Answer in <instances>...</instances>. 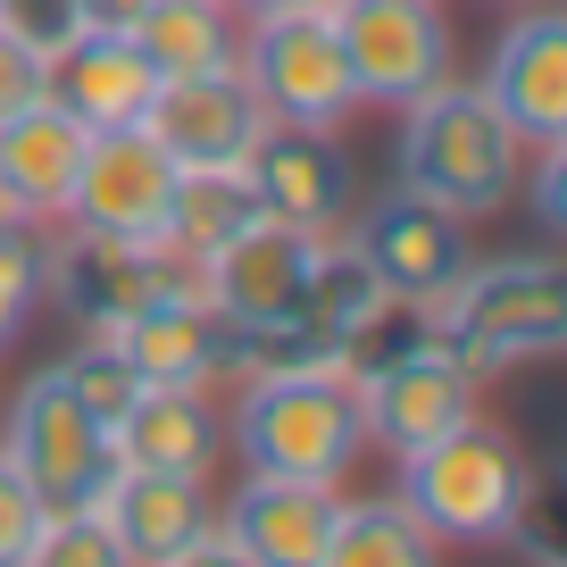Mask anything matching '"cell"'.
I'll return each mask as SVG.
<instances>
[{
	"label": "cell",
	"mask_w": 567,
	"mask_h": 567,
	"mask_svg": "<svg viewBox=\"0 0 567 567\" xmlns=\"http://www.w3.org/2000/svg\"><path fill=\"white\" fill-rule=\"evenodd\" d=\"M392 184L434 200V209H451L460 226H476V217H493V209L517 200V184H526V142L509 134V117H501L476 84L451 75L443 92H425V101L401 109Z\"/></svg>",
	"instance_id": "cell-1"
},
{
	"label": "cell",
	"mask_w": 567,
	"mask_h": 567,
	"mask_svg": "<svg viewBox=\"0 0 567 567\" xmlns=\"http://www.w3.org/2000/svg\"><path fill=\"white\" fill-rule=\"evenodd\" d=\"M226 443L243 451L250 476H292V484H342L368 451L351 368H284L234 384Z\"/></svg>",
	"instance_id": "cell-2"
},
{
	"label": "cell",
	"mask_w": 567,
	"mask_h": 567,
	"mask_svg": "<svg viewBox=\"0 0 567 567\" xmlns=\"http://www.w3.org/2000/svg\"><path fill=\"white\" fill-rule=\"evenodd\" d=\"M409 517L434 543H517L534 509V467L501 425L467 417L434 434L425 451H401V484H392Z\"/></svg>",
	"instance_id": "cell-3"
},
{
	"label": "cell",
	"mask_w": 567,
	"mask_h": 567,
	"mask_svg": "<svg viewBox=\"0 0 567 567\" xmlns=\"http://www.w3.org/2000/svg\"><path fill=\"white\" fill-rule=\"evenodd\" d=\"M434 334L460 351V368L476 375H509L534 359L567 351V267L543 250H517V259H467V276L434 301Z\"/></svg>",
	"instance_id": "cell-4"
},
{
	"label": "cell",
	"mask_w": 567,
	"mask_h": 567,
	"mask_svg": "<svg viewBox=\"0 0 567 567\" xmlns=\"http://www.w3.org/2000/svg\"><path fill=\"white\" fill-rule=\"evenodd\" d=\"M234 68H243L250 101H259L267 125H292V134H342L359 117V84L351 59H342L334 9H267V18H243V42H234Z\"/></svg>",
	"instance_id": "cell-5"
},
{
	"label": "cell",
	"mask_w": 567,
	"mask_h": 567,
	"mask_svg": "<svg viewBox=\"0 0 567 567\" xmlns=\"http://www.w3.org/2000/svg\"><path fill=\"white\" fill-rule=\"evenodd\" d=\"M351 392H359V425H368V443H384L392 460L401 451H425L434 434L476 417V375L460 368L434 326H417L409 342H375L368 359H351Z\"/></svg>",
	"instance_id": "cell-6"
},
{
	"label": "cell",
	"mask_w": 567,
	"mask_h": 567,
	"mask_svg": "<svg viewBox=\"0 0 567 567\" xmlns=\"http://www.w3.org/2000/svg\"><path fill=\"white\" fill-rule=\"evenodd\" d=\"M0 460L34 484L42 509H92L109 484V425L59 384V368H34L9 401V425H0Z\"/></svg>",
	"instance_id": "cell-7"
},
{
	"label": "cell",
	"mask_w": 567,
	"mask_h": 567,
	"mask_svg": "<svg viewBox=\"0 0 567 567\" xmlns=\"http://www.w3.org/2000/svg\"><path fill=\"white\" fill-rule=\"evenodd\" d=\"M326 9H334L359 109H409L460 75V42L434 0H326Z\"/></svg>",
	"instance_id": "cell-8"
},
{
	"label": "cell",
	"mask_w": 567,
	"mask_h": 567,
	"mask_svg": "<svg viewBox=\"0 0 567 567\" xmlns=\"http://www.w3.org/2000/svg\"><path fill=\"white\" fill-rule=\"evenodd\" d=\"M176 176H184V167L167 159L142 125L92 134L59 226H68V234H92V243H159L167 200H176Z\"/></svg>",
	"instance_id": "cell-9"
},
{
	"label": "cell",
	"mask_w": 567,
	"mask_h": 567,
	"mask_svg": "<svg viewBox=\"0 0 567 567\" xmlns=\"http://www.w3.org/2000/svg\"><path fill=\"white\" fill-rule=\"evenodd\" d=\"M342 234L359 243V259L384 276V292L409 309V318H434V301H443L451 284L467 276V259H476L460 217L434 209V200H417V193H401V184H392L368 217H351Z\"/></svg>",
	"instance_id": "cell-10"
},
{
	"label": "cell",
	"mask_w": 567,
	"mask_h": 567,
	"mask_svg": "<svg viewBox=\"0 0 567 567\" xmlns=\"http://www.w3.org/2000/svg\"><path fill=\"white\" fill-rule=\"evenodd\" d=\"M167 284H200V267L167 259L159 243H92V234H68L42 259V301L68 309L75 334H117L142 301H159Z\"/></svg>",
	"instance_id": "cell-11"
},
{
	"label": "cell",
	"mask_w": 567,
	"mask_h": 567,
	"mask_svg": "<svg viewBox=\"0 0 567 567\" xmlns=\"http://www.w3.org/2000/svg\"><path fill=\"white\" fill-rule=\"evenodd\" d=\"M309 259H318V234L284 226V217H250L226 250L200 259V301L234 326V334H259V326H292L309 292Z\"/></svg>",
	"instance_id": "cell-12"
},
{
	"label": "cell",
	"mask_w": 567,
	"mask_h": 567,
	"mask_svg": "<svg viewBox=\"0 0 567 567\" xmlns=\"http://www.w3.org/2000/svg\"><path fill=\"white\" fill-rule=\"evenodd\" d=\"M476 92L509 117V134L526 142V151L567 142V18L550 0H534V9H517V18L501 25Z\"/></svg>",
	"instance_id": "cell-13"
},
{
	"label": "cell",
	"mask_w": 567,
	"mask_h": 567,
	"mask_svg": "<svg viewBox=\"0 0 567 567\" xmlns=\"http://www.w3.org/2000/svg\"><path fill=\"white\" fill-rule=\"evenodd\" d=\"M109 342H117V359L134 368V384L217 392L234 375V326L200 301V284H167L159 301H142Z\"/></svg>",
	"instance_id": "cell-14"
},
{
	"label": "cell",
	"mask_w": 567,
	"mask_h": 567,
	"mask_svg": "<svg viewBox=\"0 0 567 567\" xmlns=\"http://www.w3.org/2000/svg\"><path fill=\"white\" fill-rule=\"evenodd\" d=\"M142 134L159 142L176 167H243L259 151L267 117L250 101L243 68H209V75H167L142 109Z\"/></svg>",
	"instance_id": "cell-15"
},
{
	"label": "cell",
	"mask_w": 567,
	"mask_h": 567,
	"mask_svg": "<svg viewBox=\"0 0 567 567\" xmlns=\"http://www.w3.org/2000/svg\"><path fill=\"white\" fill-rule=\"evenodd\" d=\"M243 184L250 200H259V217H284V226H301V234H342L351 226V159H342V142L334 134H292V125H267L259 151L243 159Z\"/></svg>",
	"instance_id": "cell-16"
},
{
	"label": "cell",
	"mask_w": 567,
	"mask_h": 567,
	"mask_svg": "<svg viewBox=\"0 0 567 567\" xmlns=\"http://www.w3.org/2000/svg\"><path fill=\"white\" fill-rule=\"evenodd\" d=\"M84 125L42 92V101L9 109L0 117V209L18 217V226L51 234L68 217V193H75V167H84Z\"/></svg>",
	"instance_id": "cell-17"
},
{
	"label": "cell",
	"mask_w": 567,
	"mask_h": 567,
	"mask_svg": "<svg viewBox=\"0 0 567 567\" xmlns=\"http://www.w3.org/2000/svg\"><path fill=\"white\" fill-rule=\"evenodd\" d=\"M334 509H342V484H292V476H250L243 467L234 501L217 509V534L250 567H318Z\"/></svg>",
	"instance_id": "cell-18"
},
{
	"label": "cell",
	"mask_w": 567,
	"mask_h": 567,
	"mask_svg": "<svg viewBox=\"0 0 567 567\" xmlns=\"http://www.w3.org/2000/svg\"><path fill=\"white\" fill-rule=\"evenodd\" d=\"M92 517H101V526L125 543V559H134V567H159V559H176L184 543H200V534L217 526V493H209V476H167V467H109V484H101V501H92Z\"/></svg>",
	"instance_id": "cell-19"
},
{
	"label": "cell",
	"mask_w": 567,
	"mask_h": 567,
	"mask_svg": "<svg viewBox=\"0 0 567 567\" xmlns=\"http://www.w3.org/2000/svg\"><path fill=\"white\" fill-rule=\"evenodd\" d=\"M109 460L117 467H167V476H209L226 460V409H217V392L142 384L109 417Z\"/></svg>",
	"instance_id": "cell-20"
},
{
	"label": "cell",
	"mask_w": 567,
	"mask_h": 567,
	"mask_svg": "<svg viewBox=\"0 0 567 567\" xmlns=\"http://www.w3.org/2000/svg\"><path fill=\"white\" fill-rule=\"evenodd\" d=\"M151 92H159V68L134 51V34H75L68 51L51 59V101L68 109L84 134L142 125Z\"/></svg>",
	"instance_id": "cell-21"
},
{
	"label": "cell",
	"mask_w": 567,
	"mask_h": 567,
	"mask_svg": "<svg viewBox=\"0 0 567 567\" xmlns=\"http://www.w3.org/2000/svg\"><path fill=\"white\" fill-rule=\"evenodd\" d=\"M401 318V301L384 292V276H375L368 259H359L351 234H326L318 259H309V292H301V326L318 342H334V351H368V342H384V326Z\"/></svg>",
	"instance_id": "cell-22"
},
{
	"label": "cell",
	"mask_w": 567,
	"mask_h": 567,
	"mask_svg": "<svg viewBox=\"0 0 567 567\" xmlns=\"http://www.w3.org/2000/svg\"><path fill=\"white\" fill-rule=\"evenodd\" d=\"M234 42H243V18L234 0H151L134 25V51L167 75H209V68H234Z\"/></svg>",
	"instance_id": "cell-23"
},
{
	"label": "cell",
	"mask_w": 567,
	"mask_h": 567,
	"mask_svg": "<svg viewBox=\"0 0 567 567\" xmlns=\"http://www.w3.org/2000/svg\"><path fill=\"white\" fill-rule=\"evenodd\" d=\"M250 217H259V200H250L243 167H184L176 200H167V226H159V250L184 259V267H200L209 250H226Z\"/></svg>",
	"instance_id": "cell-24"
},
{
	"label": "cell",
	"mask_w": 567,
	"mask_h": 567,
	"mask_svg": "<svg viewBox=\"0 0 567 567\" xmlns=\"http://www.w3.org/2000/svg\"><path fill=\"white\" fill-rule=\"evenodd\" d=\"M318 567H443V543H434L392 493H368V501L342 493Z\"/></svg>",
	"instance_id": "cell-25"
},
{
	"label": "cell",
	"mask_w": 567,
	"mask_h": 567,
	"mask_svg": "<svg viewBox=\"0 0 567 567\" xmlns=\"http://www.w3.org/2000/svg\"><path fill=\"white\" fill-rule=\"evenodd\" d=\"M18 567H134V559H125V543L92 509H51L42 534H34V550H25Z\"/></svg>",
	"instance_id": "cell-26"
},
{
	"label": "cell",
	"mask_w": 567,
	"mask_h": 567,
	"mask_svg": "<svg viewBox=\"0 0 567 567\" xmlns=\"http://www.w3.org/2000/svg\"><path fill=\"white\" fill-rule=\"evenodd\" d=\"M51 368H59V384H68V392H75V401H84L101 425H109V417H117V409L142 392V384H134V368L117 359V342H109V334H84L68 359H51Z\"/></svg>",
	"instance_id": "cell-27"
},
{
	"label": "cell",
	"mask_w": 567,
	"mask_h": 567,
	"mask_svg": "<svg viewBox=\"0 0 567 567\" xmlns=\"http://www.w3.org/2000/svg\"><path fill=\"white\" fill-rule=\"evenodd\" d=\"M42 259H51V243H42L34 226L0 234V351L25 334V318H34V301H42Z\"/></svg>",
	"instance_id": "cell-28"
},
{
	"label": "cell",
	"mask_w": 567,
	"mask_h": 567,
	"mask_svg": "<svg viewBox=\"0 0 567 567\" xmlns=\"http://www.w3.org/2000/svg\"><path fill=\"white\" fill-rule=\"evenodd\" d=\"M0 34L25 42V51L51 68V59L84 34V9H75V0H0Z\"/></svg>",
	"instance_id": "cell-29"
},
{
	"label": "cell",
	"mask_w": 567,
	"mask_h": 567,
	"mask_svg": "<svg viewBox=\"0 0 567 567\" xmlns=\"http://www.w3.org/2000/svg\"><path fill=\"white\" fill-rule=\"evenodd\" d=\"M42 501H34V484L18 476V467L0 460V567H18L25 550H34V534H42Z\"/></svg>",
	"instance_id": "cell-30"
},
{
	"label": "cell",
	"mask_w": 567,
	"mask_h": 567,
	"mask_svg": "<svg viewBox=\"0 0 567 567\" xmlns=\"http://www.w3.org/2000/svg\"><path fill=\"white\" fill-rule=\"evenodd\" d=\"M42 92H51V68H42L25 42L0 34V117H9V109H25V101H42Z\"/></svg>",
	"instance_id": "cell-31"
},
{
	"label": "cell",
	"mask_w": 567,
	"mask_h": 567,
	"mask_svg": "<svg viewBox=\"0 0 567 567\" xmlns=\"http://www.w3.org/2000/svg\"><path fill=\"white\" fill-rule=\"evenodd\" d=\"M526 159H534V217L559 234L567 226V142H543V151H526Z\"/></svg>",
	"instance_id": "cell-32"
},
{
	"label": "cell",
	"mask_w": 567,
	"mask_h": 567,
	"mask_svg": "<svg viewBox=\"0 0 567 567\" xmlns=\"http://www.w3.org/2000/svg\"><path fill=\"white\" fill-rule=\"evenodd\" d=\"M84 9V34H134L151 0H75Z\"/></svg>",
	"instance_id": "cell-33"
},
{
	"label": "cell",
	"mask_w": 567,
	"mask_h": 567,
	"mask_svg": "<svg viewBox=\"0 0 567 567\" xmlns=\"http://www.w3.org/2000/svg\"><path fill=\"white\" fill-rule=\"evenodd\" d=\"M159 567H250V559H243V550H234L226 534L209 526V534H200V543H184L176 559H159Z\"/></svg>",
	"instance_id": "cell-34"
},
{
	"label": "cell",
	"mask_w": 567,
	"mask_h": 567,
	"mask_svg": "<svg viewBox=\"0 0 567 567\" xmlns=\"http://www.w3.org/2000/svg\"><path fill=\"white\" fill-rule=\"evenodd\" d=\"M267 9H318V0H234V18H267Z\"/></svg>",
	"instance_id": "cell-35"
},
{
	"label": "cell",
	"mask_w": 567,
	"mask_h": 567,
	"mask_svg": "<svg viewBox=\"0 0 567 567\" xmlns=\"http://www.w3.org/2000/svg\"><path fill=\"white\" fill-rule=\"evenodd\" d=\"M493 9H534V0H493Z\"/></svg>",
	"instance_id": "cell-36"
},
{
	"label": "cell",
	"mask_w": 567,
	"mask_h": 567,
	"mask_svg": "<svg viewBox=\"0 0 567 567\" xmlns=\"http://www.w3.org/2000/svg\"><path fill=\"white\" fill-rule=\"evenodd\" d=\"M543 567H559V559H543Z\"/></svg>",
	"instance_id": "cell-37"
}]
</instances>
